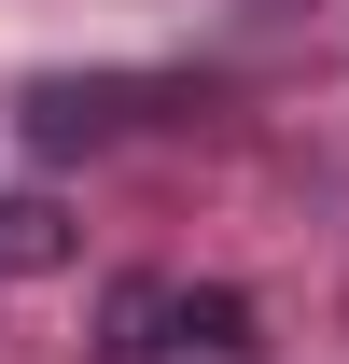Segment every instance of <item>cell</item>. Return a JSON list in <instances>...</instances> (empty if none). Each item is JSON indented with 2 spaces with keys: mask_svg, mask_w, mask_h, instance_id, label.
Returning a JSON list of instances; mask_svg holds the SVG:
<instances>
[{
  "mask_svg": "<svg viewBox=\"0 0 349 364\" xmlns=\"http://www.w3.org/2000/svg\"><path fill=\"white\" fill-rule=\"evenodd\" d=\"M140 364H252V309H238V294H168Z\"/></svg>",
  "mask_w": 349,
  "mask_h": 364,
  "instance_id": "cell-1",
  "label": "cell"
},
{
  "mask_svg": "<svg viewBox=\"0 0 349 364\" xmlns=\"http://www.w3.org/2000/svg\"><path fill=\"white\" fill-rule=\"evenodd\" d=\"M28 112H43V154H70V140H98V98H84V85H43Z\"/></svg>",
  "mask_w": 349,
  "mask_h": 364,
  "instance_id": "cell-3",
  "label": "cell"
},
{
  "mask_svg": "<svg viewBox=\"0 0 349 364\" xmlns=\"http://www.w3.org/2000/svg\"><path fill=\"white\" fill-rule=\"evenodd\" d=\"M0 267H14V280L70 267V210H56V196H14V210H0Z\"/></svg>",
  "mask_w": 349,
  "mask_h": 364,
  "instance_id": "cell-2",
  "label": "cell"
}]
</instances>
